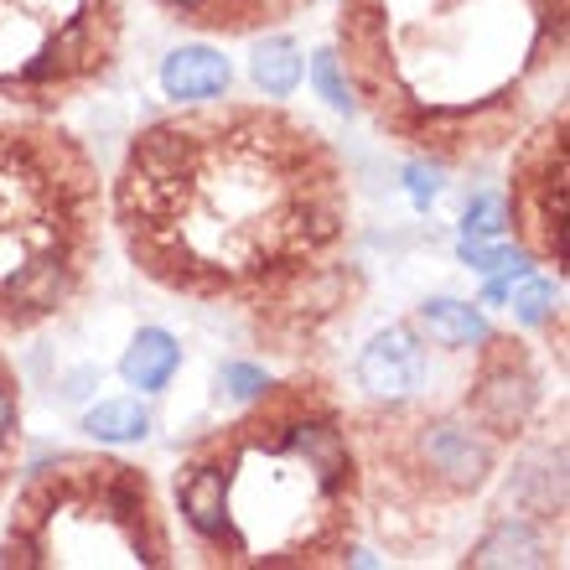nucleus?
<instances>
[{
    "instance_id": "3",
    "label": "nucleus",
    "mask_w": 570,
    "mask_h": 570,
    "mask_svg": "<svg viewBox=\"0 0 570 570\" xmlns=\"http://www.w3.org/2000/svg\"><path fill=\"white\" fill-rule=\"evenodd\" d=\"M171 524L208 570H337L363 544V466L327 368L265 379L239 415L187 441Z\"/></svg>"
},
{
    "instance_id": "1",
    "label": "nucleus",
    "mask_w": 570,
    "mask_h": 570,
    "mask_svg": "<svg viewBox=\"0 0 570 570\" xmlns=\"http://www.w3.org/2000/svg\"><path fill=\"white\" fill-rule=\"evenodd\" d=\"M109 228L156 291L224 312L275 363H316L363 312L347 161L275 99H203L130 136Z\"/></svg>"
},
{
    "instance_id": "18",
    "label": "nucleus",
    "mask_w": 570,
    "mask_h": 570,
    "mask_svg": "<svg viewBox=\"0 0 570 570\" xmlns=\"http://www.w3.org/2000/svg\"><path fill=\"white\" fill-rule=\"evenodd\" d=\"M218 384H224L234 400H249V394L265 384V368H244V363H228L224 374H218Z\"/></svg>"
},
{
    "instance_id": "11",
    "label": "nucleus",
    "mask_w": 570,
    "mask_h": 570,
    "mask_svg": "<svg viewBox=\"0 0 570 570\" xmlns=\"http://www.w3.org/2000/svg\"><path fill=\"white\" fill-rule=\"evenodd\" d=\"M177 368H181V347L161 327H140L136 343L125 347V358H120V379L140 394H161L177 379Z\"/></svg>"
},
{
    "instance_id": "6",
    "label": "nucleus",
    "mask_w": 570,
    "mask_h": 570,
    "mask_svg": "<svg viewBox=\"0 0 570 570\" xmlns=\"http://www.w3.org/2000/svg\"><path fill=\"white\" fill-rule=\"evenodd\" d=\"M177 524L146 466L62 451L11 498L0 570H171Z\"/></svg>"
},
{
    "instance_id": "17",
    "label": "nucleus",
    "mask_w": 570,
    "mask_h": 570,
    "mask_svg": "<svg viewBox=\"0 0 570 570\" xmlns=\"http://www.w3.org/2000/svg\"><path fill=\"white\" fill-rule=\"evenodd\" d=\"M509 224H503V197H478L466 208V239H503Z\"/></svg>"
},
{
    "instance_id": "7",
    "label": "nucleus",
    "mask_w": 570,
    "mask_h": 570,
    "mask_svg": "<svg viewBox=\"0 0 570 570\" xmlns=\"http://www.w3.org/2000/svg\"><path fill=\"white\" fill-rule=\"evenodd\" d=\"M130 0H0V115H58L120 73Z\"/></svg>"
},
{
    "instance_id": "9",
    "label": "nucleus",
    "mask_w": 570,
    "mask_h": 570,
    "mask_svg": "<svg viewBox=\"0 0 570 570\" xmlns=\"http://www.w3.org/2000/svg\"><path fill=\"white\" fill-rule=\"evenodd\" d=\"M166 21H177L193 37H218V42H255L265 31L296 27L322 0H150Z\"/></svg>"
},
{
    "instance_id": "5",
    "label": "nucleus",
    "mask_w": 570,
    "mask_h": 570,
    "mask_svg": "<svg viewBox=\"0 0 570 570\" xmlns=\"http://www.w3.org/2000/svg\"><path fill=\"white\" fill-rule=\"evenodd\" d=\"M109 234V181L52 115H0V337L83 306Z\"/></svg>"
},
{
    "instance_id": "14",
    "label": "nucleus",
    "mask_w": 570,
    "mask_h": 570,
    "mask_svg": "<svg viewBox=\"0 0 570 570\" xmlns=\"http://www.w3.org/2000/svg\"><path fill=\"white\" fill-rule=\"evenodd\" d=\"M83 431L105 446H130V441H146L150 435V410L140 400H99V405L83 415Z\"/></svg>"
},
{
    "instance_id": "12",
    "label": "nucleus",
    "mask_w": 570,
    "mask_h": 570,
    "mask_svg": "<svg viewBox=\"0 0 570 570\" xmlns=\"http://www.w3.org/2000/svg\"><path fill=\"white\" fill-rule=\"evenodd\" d=\"M462 566H560V556H550V544L534 540L524 519H498L462 556Z\"/></svg>"
},
{
    "instance_id": "2",
    "label": "nucleus",
    "mask_w": 570,
    "mask_h": 570,
    "mask_svg": "<svg viewBox=\"0 0 570 570\" xmlns=\"http://www.w3.org/2000/svg\"><path fill=\"white\" fill-rule=\"evenodd\" d=\"M347 105L431 171H472L566 99L570 0H337Z\"/></svg>"
},
{
    "instance_id": "4",
    "label": "nucleus",
    "mask_w": 570,
    "mask_h": 570,
    "mask_svg": "<svg viewBox=\"0 0 570 570\" xmlns=\"http://www.w3.org/2000/svg\"><path fill=\"white\" fill-rule=\"evenodd\" d=\"M544 410V374L519 332L488 327L462 347L425 343L394 394L347 405L363 466V529L394 556L435 544L478 509Z\"/></svg>"
},
{
    "instance_id": "15",
    "label": "nucleus",
    "mask_w": 570,
    "mask_h": 570,
    "mask_svg": "<svg viewBox=\"0 0 570 570\" xmlns=\"http://www.w3.org/2000/svg\"><path fill=\"white\" fill-rule=\"evenodd\" d=\"M255 83L271 99H285V94L301 83V52L296 42L285 37V31H265V37H255Z\"/></svg>"
},
{
    "instance_id": "10",
    "label": "nucleus",
    "mask_w": 570,
    "mask_h": 570,
    "mask_svg": "<svg viewBox=\"0 0 570 570\" xmlns=\"http://www.w3.org/2000/svg\"><path fill=\"white\" fill-rule=\"evenodd\" d=\"M228 83H234V68L218 47H177L161 68V89L166 99L177 105H203V99H224Z\"/></svg>"
},
{
    "instance_id": "13",
    "label": "nucleus",
    "mask_w": 570,
    "mask_h": 570,
    "mask_svg": "<svg viewBox=\"0 0 570 570\" xmlns=\"http://www.w3.org/2000/svg\"><path fill=\"white\" fill-rule=\"evenodd\" d=\"M27 462V421H21V379L0 347V503L11 498L16 472Z\"/></svg>"
},
{
    "instance_id": "16",
    "label": "nucleus",
    "mask_w": 570,
    "mask_h": 570,
    "mask_svg": "<svg viewBox=\"0 0 570 570\" xmlns=\"http://www.w3.org/2000/svg\"><path fill=\"white\" fill-rule=\"evenodd\" d=\"M513 312H519V322H529V327H544L550 337H556V358H566V316H550V301H556V285L544 281V275H534V281H519L513 285Z\"/></svg>"
},
{
    "instance_id": "8",
    "label": "nucleus",
    "mask_w": 570,
    "mask_h": 570,
    "mask_svg": "<svg viewBox=\"0 0 570 570\" xmlns=\"http://www.w3.org/2000/svg\"><path fill=\"white\" fill-rule=\"evenodd\" d=\"M566 213H570V105L556 99L509 146V224L519 255L566 281Z\"/></svg>"
},
{
    "instance_id": "19",
    "label": "nucleus",
    "mask_w": 570,
    "mask_h": 570,
    "mask_svg": "<svg viewBox=\"0 0 570 570\" xmlns=\"http://www.w3.org/2000/svg\"><path fill=\"white\" fill-rule=\"evenodd\" d=\"M316 78H322V89H327L332 105L347 109V83H343V73H337V58H332V52H322V58H316Z\"/></svg>"
}]
</instances>
